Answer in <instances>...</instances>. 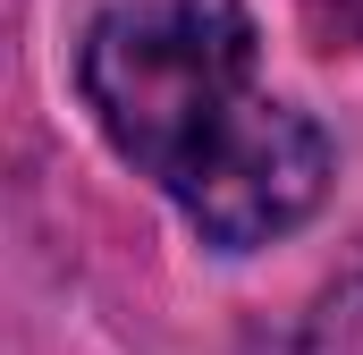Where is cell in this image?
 I'll return each instance as SVG.
<instances>
[{
	"label": "cell",
	"mask_w": 363,
	"mask_h": 355,
	"mask_svg": "<svg viewBox=\"0 0 363 355\" xmlns=\"http://www.w3.org/2000/svg\"><path fill=\"white\" fill-rule=\"evenodd\" d=\"M77 102L211 254L279 246L330 203L338 144L262 85L245 0H110L77 43Z\"/></svg>",
	"instance_id": "1"
},
{
	"label": "cell",
	"mask_w": 363,
	"mask_h": 355,
	"mask_svg": "<svg viewBox=\"0 0 363 355\" xmlns=\"http://www.w3.org/2000/svg\"><path fill=\"white\" fill-rule=\"evenodd\" d=\"M296 355H363V246L338 263V279L313 296L304 330H296Z\"/></svg>",
	"instance_id": "2"
},
{
	"label": "cell",
	"mask_w": 363,
	"mask_h": 355,
	"mask_svg": "<svg viewBox=\"0 0 363 355\" xmlns=\"http://www.w3.org/2000/svg\"><path fill=\"white\" fill-rule=\"evenodd\" d=\"M330 34H347V43H363V0H304Z\"/></svg>",
	"instance_id": "3"
}]
</instances>
